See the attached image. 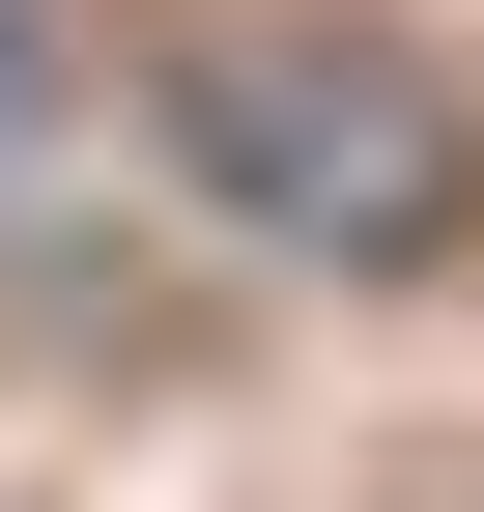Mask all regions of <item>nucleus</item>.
<instances>
[{"mask_svg": "<svg viewBox=\"0 0 484 512\" xmlns=\"http://www.w3.org/2000/svg\"><path fill=\"white\" fill-rule=\"evenodd\" d=\"M57 86H86V57H57V29H29V0H0V143H29V114H57Z\"/></svg>", "mask_w": 484, "mask_h": 512, "instance_id": "obj_2", "label": "nucleus"}, {"mask_svg": "<svg viewBox=\"0 0 484 512\" xmlns=\"http://www.w3.org/2000/svg\"><path fill=\"white\" fill-rule=\"evenodd\" d=\"M143 114H171V171L257 256H342V285H399V256L484 228V86L428 29H342V0H200Z\"/></svg>", "mask_w": 484, "mask_h": 512, "instance_id": "obj_1", "label": "nucleus"}]
</instances>
